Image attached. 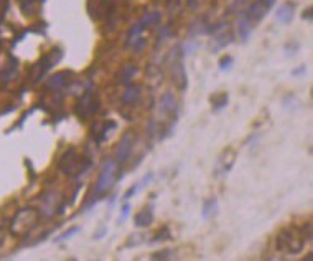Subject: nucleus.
<instances>
[{
	"instance_id": "nucleus-1",
	"label": "nucleus",
	"mask_w": 313,
	"mask_h": 261,
	"mask_svg": "<svg viewBox=\"0 0 313 261\" xmlns=\"http://www.w3.org/2000/svg\"><path fill=\"white\" fill-rule=\"evenodd\" d=\"M304 242L305 240L297 237L295 232H292V230H284V232L280 233V237L277 238V248L282 250V252L295 255V253L302 252Z\"/></svg>"
},
{
	"instance_id": "nucleus-2",
	"label": "nucleus",
	"mask_w": 313,
	"mask_h": 261,
	"mask_svg": "<svg viewBox=\"0 0 313 261\" xmlns=\"http://www.w3.org/2000/svg\"><path fill=\"white\" fill-rule=\"evenodd\" d=\"M37 220H38V215L33 208L20 210V212L15 215V218L12 222V232L17 233V235H22L27 228L28 230L32 228L33 225L37 223Z\"/></svg>"
},
{
	"instance_id": "nucleus-3",
	"label": "nucleus",
	"mask_w": 313,
	"mask_h": 261,
	"mask_svg": "<svg viewBox=\"0 0 313 261\" xmlns=\"http://www.w3.org/2000/svg\"><path fill=\"white\" fill-rule=\"evenodd\" d=\"M116 169H117V162L112 161V159L106 161V164L102 166L99 180H97V185H96V193H97V195H99V193L107 192L112 187V183L116 182Z\"/></svg>"
},
{
	"instance_id": "nucleus-4",
	"label": "nucleus",
	"mask_w": 313,
	"mask_h": 261,
	"mask_svg": "<svg viewBox=\"0 0 313 261\" xmlns=\"http://www.w3.org/2000/svg\"><path fill=\"white\" fill-rule=\"evenodd\" d=\"M132 147H134V134H132V132H125V134L121 137L119 144H117L116 162L117 164H124L127 159H129V156H130Z\"/></svg>"
},
{
	"instance_id": "nucleus-5",
	"label": "nucleus",
	"mask_w": 313,
	"mask_h": 261,
	"mask_svg": "<svg viewBox=\"0 0 313 261\" xmlns=\"http://www.w3.org/2000/svg\"><path fill=\"white\" fill-rule=\"evenodd\" d=\"M78 166H79V157H78V152L74 149L66 151L58 162V169L63 171L66 175H73V172L78 169Z\"/></svg>"
},
{
	"instance_id": "nucleus-6",
	"label": "nucleus",
	"mask_w": 313,
	"mask_h": 261,
	"mask_svg": "<svg viewBox=\"0 0 313 261\" xmlns=\"http://www.w3.org/2000/svg\"><path fill=\"white\" fill-rule=\"evenodd\" d=\"M96 111H97V103H94V98H92V93H91V89H89V91H86L84 96L79 101V104H78V114L86 117V116L94 114Z\"/></svg>"
},
{
	"instance_id": "nucleus-7",
	"label": "nucleus",
	"mask_w": 313,
	"mask_h": 261,
	"mask_svg": "<svg viewBox=\"0 0 313 261\" xmlns=\"http://www.w3.org/2000/svg\"><path fill=\"white\" fill-rule=\"evenodd\" d=\"M269 12V7L265 3H262L260 0H257V2H254L250 7L248 8V12L246 13V17H248L250 22H260V20L264 18V15Z\"/></svg>"
},
{
	"instance_id": "nucleus-8",
	"label": "nucleus",
	"mask_w": 313,
	"mask_h": 261,
	"mask_svg": "<svg viewBox=\"0 0 313 261\" xmlns=\"http://www.w3.org/2000/svg\"><path fill=\"white\" fill-rule=\"evenodd\" d=\"M294 10H295L294 3H282L280 7L277 8V15H275L277 22H280L284 25L290 23L292 18H294Z\"/></svg>"
},
{
	"instance_id": "nucleus-9",
	"label": "nucleus",
	"mask_w": 313,
	"mask_h": 261,
	"mask_svg": "<svg viewBox=\"0 0 313 261\" xmlns=\"http://www.w3.org/2000/svg\"><path fill=\"white\" fill-rule=\"evenodd\" d=\"M238 32H239V37L243 42H248L250 33H252V22L246 17V13H241L239 15V22H238Z\"/></svg>"
},
{
	"instance_id": "nucleus-10",
	"label": "nucleus",
	"mask_w": 313,
	"mask_h": 261,
	"mask_svg": "<svg viewBox=\"0 0 313 261\" xmlns=\"http://www.w3.org/2000/svg\"><path fill=\"white\" fill-rule=\"evenodd\" d=\"M177 109V99L173 93H165L160 98V103H158V111L162 112V114H170Z\"/></svg>"
},
{
	"instance_id": "nucleus-11",
	"label": "nucleus",
	"mask_w": 313,
	"mask_h": 261,
	"mask_svg": "<svg viewBox=\"0 0 313 261\" xmlns=\"http://www.w3.org/2000/svg\"><path fill=\"white\" fill-rule=\"evenodd\" d=\"M138 98H140V88L135 85L129 83L125 88V93L122 94V103L124 104H134L138 101Z\"/></svg>"
},
{
	"instance_id": "nucleus-12",
	"label": "nucleus",
	"mask_w": 313,
	"mask_h": 261,
	"mask_svg": "<svg viewBox=\"0 0 313 261\" xmlns=\"http://www.w3.org/2000/svg\"><path fill=\"white\" fill-rule=\"evenodd\" d=\"M66 83H68V73H66V71H61V73H56L55 76H51L48 85H46V88L58 91L61 88H64Z\"/></svg>"
},
{
	"instance_id": "nucleus-13",
	"label": "nucleus",
	"mask_w": 313,
	"mask_h": 261,
	"mask_svg": "<svg viewBox=\"0 0 313 261\" xmlns=\"http://www.w3.org/2000/svg\"><path fill=\"white\" fill-rule=\"evenodd\" d=\"M134 222H135V227L137 228H145V227H148V225H152V222H153V213L150 212V210H142L140 213L135 215Z\"/></svg>"
},
{
	"instance_id": "nucleus-14",
	"label": "nucleus",
	"mask_w": 313,
	"mask_h": 261,
	"mask_svg": "<svg viewBox=\"0 0 313 261\" xmlns=\"http://www.w3.org/2000/svg\"><path fill=\"white\" fill-rule=\"evenodd\" d=\"M216 213H218V200L216 198H208V200L203 203V218L208 220L214 217Z\"/></svg>"
},
{
	"instance_id": "nucleus-15",
	"label": "nucleus",
	"mask_w": 313,
	"mask_h": 261,
	"mask_svg": "<svg viewBox=\"0 0 313 261\" xmlns=\"http://www.w3.org/2000/svg\"><path fill=\"white\" fill-rule=\"evenodd\" d=\"M135 75H137V66H132V65L125 66V68L122 70V73H121V81L124 85H129Z\"/></svg>"
},
{
	"instance_id": "nucleus-16",
	"label": "nucleus",
	"mask_w": 313,
	"mask_h": 261,
	"mask_svg": "<svg viewBox=\"0 0 313 261\" xmlns=\"http://www.w3.org/2000/svg\"><path fill=\"white\" fill-rule=\"evenodd\" d=\"M81 228L79 227H73L69 230H66V232H63L61 235H58V237L55 238V243H61V242H66V240H69L71 237H74L76 233H79Z\"/></svg>"
},
{
	"instance_id": "nucleus-17",
	"label": "nucleus",
	"mask_w": 313,
	"mask_h": 261,
	"mask_svg": "<svg viewBox=\"0 0 313 261\" xmlns=\"http://www.w3.org/2000/svg\"><path fill=\"white\" fill-rule=\"evenodd\" d=\"M17 60H10V65L7 66V68H5V71H3V76H5V80H12V78H15V76H17V73H18V68H17Z\"/></svg>"
},
{
	"instance_id": "nucleus-18",
	"label": "nucleus",
	"mask_w": 313,
	"mask_h": 261,
	"mask_svg": "<svg viewBox=\"0 0 313 261\" xmlns=\"http://www.w3.org/2000/svg\"><path fill=\"white\" fill-rule=\"evenodd\" d=\"M160 18H162V15L158 13V12H153V13H147L145 17H143L140 20V23L143 25V27H148V25H153V23H157V22H160Z\"/></svg>"
},
{
	"instance_id": "nucleus-19",
	"label": "nucleus",
	"mask_w": 313,
	"mask_h": 261,
	"mask_svg": "<svg viewBox=\"0 0 313 261\" xmlns=\"http://www.w3.org/2000/svg\"><path fill=\"white\" fill-rule=\"evenodd\" d=\"M211 103H213V109L214 111H221L223 107H226V104H228V94H221V99L213 98Z\"/></svg>"
},
{
	"instance_id": "nucleus-20",
	"label": "nucleus",
	"mask_w": 313,
	"mask_h": 261,
	"mask_svg": "<svg viewBox=\"0 0 313 261\" xmlns=\"http://www.w3.org/2000/svg\"><path fill=\"white\" fill-rule=\"evenodd\" d=\"M233 65H234V60L231 58V56H224V58L219 60V70L221 71H229L233 68Z\"/></svg>"
},
{
	"instance_id": "nucleus-21",
	"label": "nucleus",
	"mask_w": 313,
	"mask_h": 261,
	"mask_svg": "<svg viewBox=\"0 0 313 261\" xmlns=\"http://www.w3.org/2000/svg\"><path fill=\"white\" fill-rule=\"evenodd\" d=\"M130 215V203H125L124 208H122V215L119 217V220H117V223H124L127 218H129Z\"/></svg>"
},
{
	"instance_id": "nucleus-22",
	"label": "nucleus",
	"mask_w": 313,
	"mask_h": 261,
	"mask_svg": "<svg viewBox=\"0 0 313 261\" xmlns=\"http://www.w3.org/2000/svg\"><path fill=\"white\" fill-rule=\"evenodd\" d=\"M138 190H140V185H138V183H135V185H132V188H129V190H127V193L124 195V200H129V198H130V197H134Z\"/></svg>"
},
{
	"instance_id": "nucleus-23",
	"label": "nucleus",
	"mask_w": 313,
	"mask_h": 261,
	"mask_svg": "<svg viewBox=\"0 0 313 261\" xmlns=\"http://www.w3.org/2000/svg\"><path fill=\"white\" fill-rule=\"evenodd\" d=\"M145 43H147L145 40H143L142 37H138V38L135 40V42L130 45V47H134V50H137V52H140V50H142L143 47H145Z\"/></svg>"
},
{
	"instance_id": "nucleus-24",
	"label": "nucleus",
	"mask_w": 313,
	"mask_h": 261,
	"mask_svg": "<svg viewBox=\"0 0 313 261\" xmlns=\"http://www.w3.org/2000/svg\"><path fill=\"white\" fill-rule=\"evenodd\" d=\"M107 235V227H104V228H101L99 232H97L96 235H94V240H101V238H104Z\"/></svg>"
},
{
	"instance_id": "nucleus-25",
	"label": "nucleus",
	"mask_w": 313,
	"mask_h": 261,
	"mask_svg": "<svg viewBox=\"0 0 313 261\" xmlns=\"http://www.w3.org/2000/svg\"><path fill=\"white\" fill-rule=\"evenodd\" d=\"M307 73V66H300L299 70H294L292 71V76H302Z\"/></svg>"
},
{
	"instance_id": "nucleus-26",
	"label": "nucleus",
	"mask_w": 313,
	"mask_h": 261,
	"mask_svg": "<svg viewBox=\"0 0 313 261\" xmlns=\"http://www.w3.org/2000/svg\"><path fill=\"white\" fill-rule=\"evenodd\" d=\"M170 257H173V252L172 250H165V252H162V255H157V257H153V258H170Z\"/></svg>"
},
{
	"instance_id": "nucleus-27",
	"label": "nucleus",
	"mask_w": 313,
	"mask_h": 261,
	"mask_svg": "<svg viewBox=\"0 0 313 261\" xmlns=\"http://www.w3.org/2000/svg\"><path fill=\"white\" fill-rule=\"evenodd\" d=\"M260 2H262V3H265V5H267V7L270 8V7H272V5H274V3H275V0H260Z\"/></svg>"
}]
</instances>
